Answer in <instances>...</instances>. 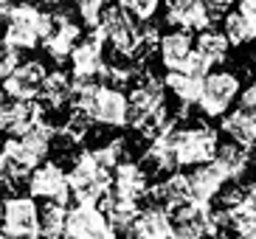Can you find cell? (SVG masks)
I'll return each instance as SVG.
<instances>
[{"label": "cell", "instance_id": "cell-14", "mask_svg": "<svg viewBox=\"0 0 256 239\" xmlns=\"http://www.w3.org/2000/svg\"><path fill=\"white\" fill-rule=\"evenodd\" d=\"M48 68L42 60H20V65L3 79L6 98H40Z\"/></svg>", "mask_w": 256, "mask_h": 239}, {"label": "cell", "instance_id": "cell-18", "mask_svg": "<svg viewBox=\"0 0 256 239\" xmlns=\"http://www.w3.org/2000/svg\"><path fill=\"white\" fill-rule=\"evenodd\" d=\"M174 130V127H172ZM172 130L158 138H152L150 146L144 150V158H141V166L150 172V178H166V174L178 172V155H174V138H172Z\"/></svg>", "mask_w": 256, "mask_h": 239}, {"label": "cell", "instance_id": "cell-4", "mask_svg": "<svg viewBox=\"0 0 256 239\" xmlns=\"http://www.w3.org/2000/svg\"><path fill=\"white\" fill-rule=\"evenodd\" d=\"M56 130L60 127H54V124H48V121L42 118L37 127H31L28 132L6 138V144L0 146V155L31 172L34 166H40L42 160H48L51 144H54V138H56Z\"/></svg>", "mask_w": 256, "mask_h": 239}, {"label": "cell", "instance_id": "cell-24", "mask_svg": "<svg viewBox=\"0 0 256 239\" xmlns=\"http://www.w3.org/2000/svg\"><path fill=\"white\" fill-rule=\"evenodd\" d=\"M150 197L158 206H164L166 211L183 206L186 200H192V194H188V174L172 172V174H166V178H160L158 183H152Z\"/></svg>", "mask_w": 256, "mask_h": 239}, {"label": "cell", "instance_id": "cell-41", "mask_svg": "<svg viewBox=\"0 0 256 239\" xmlns=\"http://www.w3.org/2000/svg\"><path fill=\"white\" fill-rule=\"evenodd\" d=\"M254 65H256V56H254Z\"/></svg>", "mask_w": 256, "mask_h": 239}, {"label": "cell", "instance_id": "cell-42", "mask_svg": "<svg viewBox=\"0 0 256 239\" xmlns=\"http://www.w3.org/2000/svg\"><path fill=\"white\" fill-rule=\"evenodd\" d=\"M74 3H79V0H74Z\"/></svg>", "mask_w": 256, "mask_h": 239}, {"label": "cell", "instance_id": "cell-29", "mask_svg": "<svg viewBox=\"0 0 256 239\" xmlns=\"http://www.w3.org/2000/svg\"><path fill=\"white\" fill-rule=\"evenodd\" d=\"M194 51L203 56L208 65H226L228 62V51H231V42L222 31H217L214 26L203 28L194 37Z\"/></svg>", "mask_w": 256, "mask_h": 239}, {"label": "cell", "instance_id": "cell-38", "mask_svg": "<svg viewBox=\"0 0 256 239\" xmlns=\"http://www.w3.org/2000/svg\"><path fill=\"white\" fill-rule=\"evenodd\" d=\"M183 3H192V0H166V6H183Z\"/></svg>", "mask_w": 256, "mask_h": 239}, {"label": "cell", "instance_id": "cell-13", "mask_svg": "<svg viewBox=\"0 0 256 239\" xmlns=\"http://www.w3.org/2000/svg\"><path fill=\"white\" fill-rule=\"evenodd\" d=\"M46 118V107L37 98H3L0 102V135H23Z\"/></svg>", "mask_w": 256, "mask_h": 239}, {"label": "cell", "instance_id": "cell-27", "mask_svg": "<svg viewBox=\"0 0 256 239\" xmlns=\"http://www.w3.org/2000/svg\"><path fill=\"white\" fill-rule=\"evenodd\" d=\"M220 132L228 135L234 144H240V146H256V116L248 110H242V107H236V110H228L222 118H220Z\"/></svg>", "mask_w": 256, "mask_h": 239}, {"label": "cell", "instance_id": "cell-1", "mask_svg": "<svg viewBox=\"0 0 256 239\" xmlns=\"http://www.w3.org/2000/svg\"><path fill=\"white\" fill-rule=\"evenodd\" d=\"M51 28V12L34 0H17L3 17V40L20 51H34Z\"/></svg>", "mask_w": 256, "mask_h": 239}, {"label": "cell", "instance_id": "cell-5", "mask_svg": "<svg viewBox=\"0 0 256 239\" xmlns=\"http://www.w3.org/2000/svg\"><path fill=\"white\" fill-rule=\"evenodd\" d=\"M174 138V155H178V166L180 169H192V166L208 164L217 155L220 146V132L203 121L186 124V127H174L172 130Z\"/></svg>", "mask_w": 256, "mask_h": 239}, {"label": "cell", "instance_id": "cell-11", "mask_svg": "<svg viewBox=\"0 0 256 239\" xmlns=\"http://www.w3.org/2000/svg\"><path fill=\"white\" fill-rule=\"evenodd\" d=\"M68 239H118V231L98 202H76L68 206Z\"/></svg>", "mask_w": 256, "mask_h": 239}, {"label": "cell", "instance_id": "cell-26", "mask_svg": "<svg viewBox=\"0 0 256 239\" xmlns=\"http://www.w3.org/2000/svg\"><path fill=\"white\" fill-rule=\"evenodd\" d=\"M166 22L186 31H203L208 26H214L206 0H192V3H183V6H166Z\"/></svg>", "mask_w": 256, "mask_h": 239}, {"label": "cell", "instance_id": "cell-8", "mask_svg": "<svg viewBox=\"0 0 256 239\" xmlns=\"http://www.w3.org/2000/svg\"><path fill=\"white\" fill-rule=\"evenodd\" d=\"M70 62V76L76 82H102L107 65V40L98 28H90V34L76 42V48L68 56Z\"/></svg>", "mask_w": 256, "mask_h": 239}, {"label": "cell", "instance_id": "cell-20", "mask_svg": "<svg viewBox=\"0 0 256 239\" xmlns=\"http://www.w3.org/2000/svg\"><path fill=\"white\" fill-rule=\"evenodd\" d=\"M194 51V37H192V31H186V28H169V31H164L160 34V40H158V60H160V65L166 68V70H178L180 68V62L186 60L188 54Z\"/></svg>", "mask_w": 256, "mask_h": 239}, {"label": "cell", "instance_id": "cell-3", "mask_svg": "<svg viewBox=\"0 0 256 239\" xmlns=\"http://www.w3.org/2000/svg\"><path fill=\"white\" fill-rule=\"evenodd\" d=\"M40 206L28 192H8L0 200V239H40Z\"/></svg>", "mask_w": 256, "mask_h": 239}, {"label": "cell", "instance_id": "cell-22", "mask_svg": "<svg viewBox=\"0 0 256 239\" xmlns=\"http://www.w3.org/2000/svg\"><path fill=\"white\" fill-rule=\"evenodd\" d=\"M234 239H256V183L245 186V194L236 206L228 208Z\"/></svg>", "mask_w": 256, "mask_h": 239}, {"label": "cell", "instance_id": "cell-2", "mask_svg": "<svg viewBox=\"0 0 256 239\" xmlns=\"http://www.w3.org/2000/svg\"><path fill=\"white\" fill-rule=\"evenodd\" d=\"M70 200L76 202H98L113 188V169L98 160L96 150H82L74 155V164L68 169Z\"/></svg>", "mask_w": 256, "mask_h": 239}, {"label": "cell", "instance_id": "cell-40", "mask_svg": "<svg viewBox=\"0 0 256 239\" xmlns=\"http://www.w3.org/2000/svg\"><path fill=\"white\" fill-rule=\"evenodd\" d=\"M0 28H3V17H0Z\"/></svg>", "mask_w": 256, "mask_h": 239}, {"label": "cell", "instance_id": "cell-10", "mask_svg": "<svg viewBox=\"0 0 256 239\" xmlns=\"http://www.w3.org/2000/svg\"><path fill=\"white\" fill-rule=\"evenodd\" d=\"M26 192L31 197H37L42 202H70V186H68V172L62 169V164L56 160H42L40 166H34L26 180Z\"/></svg>", "mask_w": 256, "mask_h": 239}, {"label": "cell", "instance_id": "cell-17", "mask_svg": "<svg viewBox=\"0 0 256 239\" xmlns=\"http://www.w3.org/2000/svg\"><path fill=\"white\" fill-rule=\"evenodd\" d=\"M150 188H152V178L138 160L127 158L113 169V192H118V194L141 202L144 197H150Z\"/></svg>", "mask_w": 256, "mask_h": 239}, {"label": "cell", "instance_id": "cell-21", "mask_svg": "<svg viewBox=\"0 0 256 239\" xmlns=\"http://www.w3.org/2000/svg\"><path fill=\"white\" fill-rule=\"evenodd\" d=\"M40 98H42V107L51 112H60L70 104L74 98V76L62 68H54L46 74V82H42V90H40Z\"/></svg>", "mask_w": 256, "mask_h": 239}, {"label": "cell", "instance_id": "cell-6", "mask_svg": "<svg viewBox=\"0 0 256 239\" xmlns=\"http://www.w3.org/2000/svg\"><path fill=\"white\" fill-rule=\"evenodd\" d=\"M242 79L234 70H208L203 76V90L197 98V110L203 112V118H222L231 104L240 98Z\"/></svg>", "mask_w": 256, "mask_h": 239}, {"label": "cell", "instance_id": "cell-33", "mask_svg": "<svg viewBox=\"0 0 256 239\" xmlns=\"http://www.w3.org/2000/svg\"><path fill=\"white\" fill-rule=\"evenodd\" d=\"M116 6L121 8H127L130 14L136 17V20L146 22L152 20V17L158 14V8H160V0H113Z\"/></svg>", "mask_w": 256, "mask_h": 239}, {"label": "cell", "instance_id": "cell-9", "mask_svg": "<svg viewBox=\"0 0 256 239\" xmlns=\"http://www.w3.org/2000/svg\"><path fill=\"white\" fill-rule=\"evenodd\" d=\"M88 116L93 118V124H102L107 130H121L130 124V98L124 93V88L98 82L93 102L88 107Z\"/></svg>", "mask_w": 256, "mask_h": 239}, {"label": "cell", "instance_id": "cell-32", "mask_svg": "<svg viewBox=\"0 0 256 239\" xmlns=\"http://www.w3.org/2000/svg\"><path fill=\"white\" fill-rule=\"evenodd\" d=\"M127 150H130L127 138H113V141H107L104 146H98L96 155H98V160H102L104 166L116 169L121 160H127Z\"/></svg>", "mask_w": 256, "mask_h": 239}, {"label": "cell", "instance_id": "cell-35", "mask_svg": "<svg viewBox=\"0 0 256 239\" xmlns=\"http://www.w3.org/2000/svg\"><path fill=\"white\" fill-rule=\"evenodd\" d=\"M169 239H211L200 222H174Z\"/></svg>", "mask_w": 256, "mask_h": 239}, {"label": "cell", "instance_id": "cell-16", "mask_svg": "<svg viewBox=\"0 0 256 239\" xmlns=\"http://www.w3.org/2000/svg\"><path fill=\"white\" fill-rule=\"evenodd\" d=\"M172 228H174L172 214H169L164 206L152 202L146 208H138L132 225H130L124 234H127V239H169Z\"/></svg>", "mask_w": 256, "mask_h": 239}, {"label": "cell", "instance_id": "cell-15", "mask_svg": "<svg viewBox=\"0 0 256 239\" xmlns=\"http://www.w3.org/2000/svg\"><path fill=\"white\" fill-rule=\"evenodd\" d=\"M127 98H130V121H132L136 116L152 112L166 104V84L152 70H138L136 84L127 93Z\"/></svg>", "mask_w": 256, "mask_h": 239}, {"label": "cell", "instance_id": "cell-34", "mask_svg": "<svg viewBox=\"0 0 256 239\" xmlns=\"http://www.w3.org/2000/svg\"><path fill=\"white\" fill-rule=\"evenodd\" d=\"M20 60H23V56H20V48H14V45L6 42V40H0V82L20 65Z\"/></svg>", "mask_w": 256, "mask_h": 239}, {"label": "cell", "instance_id": "cell-25", "mask_svg": "<svg viewBox=\"0 0 256 239\" xmlns=\"http://www.w3.org/2000/svg\"><path fill=\"white\" fill-rule=\"evenodd\" d=\"M164 84H166V93H172L174 102L180 104V116H186L188 107L197 104V98H200L203 76H192V74H183V70H166Z\"/></svg>", "mask_w": 256, "mask_h": 239}, {"label": "cell", "instance_id": "cell-39", "mask_svg": "<svg viewBox=\"0 0 256 239\" xmlns=\"http://www.w3.org/2000/svg\"><path fill=\"white\" fill-rule=\"evenodd\" d=\"M3 98H6V90H3V82H0V102H3Z\"/></svg>", "mask_w": 256, "mask_h": 239}, {"label": "cell", "instance_id": "cell-36", "mask_svg": "<svg viewBox=\"0 0 256 239\" xmlns=\"http://www.w3.org/2000/svg\"><path fill=\"white\" fill-rule=\"evenodd\" d=\"M236 102H240L242 110H248V112H254V116H256V82H250L248 88H242Z\"/></svg>", "mask_w": 256, "mask_h": 239}, {"label": "cell", "instance_id": "cell-23", "mask_svg": "<svg viewBox=\"0 0 256 239\" xmlns=\"http://www.w3.org/2000/svg\"><path fill=\"white\" fill-rule=\"evenodd\" d=\"M222 34L234 48H242L248 42H256V8H228L222 17Z\"/></svg>", "mask_w": 256, "mask_h": 239}, {"label": "cell", "instance_id": "cell-28", "mask_svg": "<svg viewBox=\"0 0 256 239\" xmlns=\"http://www.w3.org/2000/svg\"><path fill=\"white\" fill-rule=\"evenodd\" d=\"M98 206H102V211L107 214V220L113 222V228L118 234H124L132 225V220H136V214H138V206L136 200H130V197H124V194H118V192H107L102 200H98Z\"/></svg>", "mask_w": 256, "mask_h": 239}, {"label": "cell", "instance_id": "cell-30", "mask_svg": "<svg viewBox=\"0 0 256 239\" xmlns=\"http://www.w3.org/2000/svg\"><path fill=\"white\" fill-rule=\"evenodd\" d=\"M40 239H68V206L46 202L40 211Z\"/></svg>", "mask_w": 256, "mask_h": 239}, {"label": "cell", "instance_id": "cell-7", "mask_svg": "<svg viewBox=\"0 0 256 239\" xmlns=\"http://www.w3.org/2000/svg\"><path fill=\"white\" fill-rule=\"evenodd\" d=\"M98 31L104 34V40H107V45L113 48V54L132 56V60H136L138 40H141V20H136L127 8L110 3V6L104 8V14H102Z\"/></svg>", "mask_w": 256, "mask_h": 239}, {"label": "cell", "instance_id": "cell-31", "mask_svg": "<svg viewBox=\"0 0 256 239\" xmlns=\"http://www.w3.org/2000/svg\"><path fill=\"white\" fill-rule=\"evenodd\" d=\"M110 6L107 0H79L76 3V14H79V22H82L84 28H98V22H102V14H104V8Z\"/></svg>", "mask_w": 256, "mask_h": 239}, {"label": "cell", "instance_id": "cell-19", "mask_svg": "<svg viewBox=\"0 0 256 239\" xmlns=\"http://www.w3.org/2000/svg\"><path fill=\"white\" fill-rule=\"evenodd\" d=\"M226 183H228V174L220 169L217 160H208V164L192 166V172H188V194L197 202H214L220 188Z\"/></svg>", "mask_w": 256, "mask_h": 239}, {"label": "cell", "instance_id": "cell-37", "mask_svg": "<svg viewBox=\"0 0 256 239\" xmlns=\"http://www.w3.org/2000/svg\"><path fill=\"white\" fill-rule=\"evenodd\" d=\"M236 6H245V8H256V0H240Z\"/></svg>", "mask_w": 256, "mask_h": 239}, {"label": "cell", "instance_id": "cell-12", "mask_svg": "<svg viewBox=\"0 0 256 239\" xmlns=\"http://www.w3.org/2000/svg\"><path fill=\"white\" fill-rule=\"evenodd\" d=\"M79 40H82V22L74 20V17H70L68 12H62V8H54L51 12V28H48V34L42 37L46 54L60 65V62H65L70 56V51L76 48Z\"/></svg>", "mask_w": 256, "mask_h": 239}]
</instances>
